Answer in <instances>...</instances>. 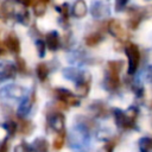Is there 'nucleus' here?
Instances as JSON below:
<instances>
[{"label": "nucleus", "mask_w": 152, "mask_h": 152, "mask_svg": "<svg viewBox=\"0 0 152 152\" xmlns=\"http://www.w3.org/2000/svg\"><path fill=\"white\" fill-rule=\"evenodd\" d=\"M90 13L94 18H101L108 13V7L100 1H94L90 7Z\"/></svg>", "instance_id": "15"}, {"label": "nucleus", "mask_w": 152, "mask_h": 152, "mask_svg": "<svg viewBox=\"0 0 152 152\" xmlns=\"http://www.w3.org/2000/svg\"><path fill=\"white\" fill-rule=\"evenodd\" d=\"M31 145H32V147H33V150L36 152H48L49 151V142L44 138L34 139V141Z\"/></svg>", "instance_id": "21"}, {"label": "nucleus", "mask_w": 152, "mask_h": 152, "mask_svg": "<svg viewBox=\"0 0 152 152\" xmlns=\"http://www.w3.org/2000/svg\"><path fill=\"white\" fill-rule=\"evenodd\" d=\"M57 10L59 11V14H61V23L64 26H66L69 24V17H70V7H69V5L66 2H64Z\"/></svg>", "instance_id": "22"}, {"label": "nucleus", "mask_w": 152, "mask_h": 152, "mask_svg": "<svg viewBox=\"0 0 152 152\" xmlns=\"http://www.w3.org/2000/svg\"><path fill=\"white\" fill-rule=\"evenodd\" d=\"M36 74H37V77L39 78L40 82H45L48 80V76L50 74V69H49V65L46 63H39L36 68Z\"/></svg>", "instance_id": "20"}, {"label": "nucleus", "mask_w": 152, "mask_h": 152, "mask_svg": "<svg viewBox=\"0 0 152 152\" xmlns=\"http://www.w3.org/2000/svg\"><path fill=\"white\" fill-rule=\"evenodd\" d=\"M87 13H88L87 2L84 0H76L71 7V15L77 19H81V18H84Z\"/></svg>", "instance_id": "13"}, {"label": "nucleus", "mask_w": 152, "mask_h": 152, "mask_svg": "<svg viewBox=\"0 0 152 152\" xmlns=\"http://www.w3.org/2000/svg\"><path fill=\"white\" fill-rule=\"evenodd\" d=\"M4 44H5V48H6L10 52H12V53H14V55H18V53L20 52V40H19V38L17 37L15 33H13V32L8 33V34L5 37Z\"/></svg>", "instance_id": "10"}, {"label": "nucleus", "mask_w": 152, "mask_h": 152, "mask_svg": "<svg viewBox=\"0 0 152 152\" xmlns=\"http://www.w3.org/2000/svg\"><path fill=\"white\" fill-rule=\"evenodd\" d=\"M125 113H126V115H127L128 120H129L132 124H134V125H135V120H137L138 114H139L138 108H137V107H134V106H131V107H129Z\"/></svg>", "instance_id": "32"}, {"label": "nucleus", "mask_w": 152, "mask_h": 152, "mask_svg": "<svg viewBox=\"0 0 152 152\" xmlns=\"http://www.w3.org/2000/svg\"><path fill=\"white\" fill-rule=\"evenodd\" d=\"M32 5H33V14L36 17L44 15V13L46 11V2H44V1H34Z\"/></svg>", "instance_id": "25"}, {"label": "nucleus", "mask_w": 152, "mask_h": 152, "mask_svg": "<svg viewBox=\"0 0 152 152\" xmlns=\"http://www.w3.org/2000/svg\"><path fill=\"white\" fill-rule=\"evenodd\" d=\"M125 52L128 59V74L133 75L139 66L140 63V51L138 45H135L134 43H127L125 45Z\"/></svg>", "instance_id": "3"}, {"label": "nucleus", "mask_w": 152, "mask_h": 152, "mask_svg": "<svg viewBox=\"0 0 152 152\" xmlns=\"http://www.w3.org/2000/svg\"><path fill=\"white\" fill-rule=\"evenodd\" d=\"M124 66L122 61H109L106 70V88L108 90H116L120 86V71Z\"/></svg>", "instance_id": "1"}, {"label": "nucleus", "mask_w": 152, "mask_h": 152, "mask_svg": "<svg viewBox=\"0 0 152 152\" xmlns=\"http://www.w3.org/2000/svg\"><path fill=\"white\" fill-rule=\"evenodd\" d=\"M48 122L50 125V127L58 134V133H62V132H65L64 128H65V118L64 115L62 114V112L59 110H55L52 112L49 116H48Z\"/></svg>", "instance_id": "7"}, {"label": "nucleus", "mask_w": 152, "mask_h": 152, "mask_svg": "<svg viewBox=\"0 0 152 152\" xmlns=\"http://www.w3.org/2000/svg\"><path fill=\"white\" fill-rule=\"evenodd\" d=\"M103 38H104L103 33L96 31V32H91V33L87 34L84 38V43H86V45L93 48V46H96L99 43H101L103 40Z\"/></svg>", "instance_id": "18"}, {"label": "nucleus", "mask_w": 152, "mask_h": 152, "mask_svg": "<svg viewBox=\"0 0 152 152\" xmlns=\"http://www.w3.org/2000/svg\"><path fill=\"white\" fill-rule=\"evenodd\" d=\"M17 68L11 62H1L0 63V82L5 80H11L15 76Z\"/></svg>", "instance_id": "11"}, {"label": "nucleus", "mask_w": 152, "mask_h": 152, "mask_svg": "<svg viewBox=\"0 0 152 152\" xmlns=\"http://www.w3.org/2000/svg\"><path fill=\"white\" fill-rule=\"evenodd\" d=\"M33 102H34V91H32L30 96L23 99V101H21V103L19 104V108H18V115L20 118L26 116L30 113Z\"/></svg>", "instance_id": "14"}, {"label": "nucleus", "mask_w": 152, "mask_h": 152, "mask_svg": "<svg viewBox=\"0 0 152 152\" xmlns=\"http://www.w3.org/2000/svg\"><path fill=\"white\" fill-rule=\"evenodd\" d=\"M151 17H152V5H147L144 7H131L128 8L127 25L131 30H137L144 19H148Z\"/></svg>", "instance_id": "2"}, {"label": "nucleus", "mask_w": 152, "mask_h": 152, "mask_svg": "<svg viewBox=\"0 0 152 152\" xmlns=\"http://www.w3.org/2000/svg\"><path fill=\"white\" fill-rule=\"evenodd\" d=\"M4 128H5V131H6V133H7V135H8V137L14 135V134H15V132L18 131L17 122H15L14 120H12V119L7 120V121L4 124Z\"/></svg>", "instance_id": "26"}, {"label": "nucleus", "mask_w": 152, "mask_h": 152, "mask_svg": "<svg viewBox=\"0 0 152 152\" xmlns=\"http://www.w3.org/2000/svg\"><path fill=\"white\" fill-rule=\"evenodd\" d=\"M2 53H4V50H2V49H1V48H0V56H1V55H2Z\"/></svg>", "instance_id": "39"}, {"label": "nucleus", "mask_w": 152, "mask_h": 152, "mask_svg": "<svg viewBox=\"0 0 152 152\" xmlns=\"http://www.w3.org/2000/svg\"><path fill=\"white\" fill-rule=\"evenodd\" d=\"M114 146H115V141L109 140L107 144H104V146L99 152H113L114 151Z\"/></svg>", "instance_id": "35"}, {"label": "nucleus", "mask_w": 152, "mask_h": 152, "mask_svg": "<svg viewBox=\"0 0 152 152\" xmlns=\"http://www.w3.org/2000/svg\"><path fill=\"white\" fill-rule=\"evenodd\" d=\"M15 19L21 24V25H28L30 23V14L26 10H21L18 13H15Z\"/></svg>", "instance_id": "27"}, {"label": "nucleus", "mask_w": 152, "mask_h": 152, "mask_svg": "<svg viewBox=\"0 0 152 152\" xmlns=\"http://www.w3.org/2000/svg\"><path fill=\"white\" fill-rule=\"evenodd\" d=\"M25 96V89L19 84H7L0 90V97L12 99V100H23Z\"/></svg>", "instance_id": "5"}, {"label": "nucleus", "mask_w": 152, "mask_h": 152, "mask_svg": "<svg viewBox=\"0 0 152 152\" xmlns=\"http://www.w3.org/2000/svg\"><path fill=\"white\" fill-rule=\"evenodd\" d=\"M17 126H18V131L23 134V135H28L32 133L33 131V124L27 120V119H24V118H18V122H17Z\"/></svg>", "instance_id": "16"}, {"label": "nucleus", "mask_w": 152, "mask_h": 152, "mask_svg": "<svg viewBox=\"0 0 152 152\" xmlns=\"http://www.w3.org/2000/svg\"><path fill=\"white\" fill-rule=\"evenodd\" d=\"M15 68H17V71L21 72V74H28V69H27V65L25 63V59L17 56L15 57Z\"/></svg>", "instance_id": "30"}, {"label": "nucleus", "mask_w": 152, "mask_h": 152, "mask_svg": "<svg viewBox=\"0 0 152 152\" xmlns=\"http://www.w3.org/2000/svg\"><path fill=\"white\" fill-rule=\"evenodd\" d=\"M64 141H65V132H62V133H58L57 137L55 138L53 140V148L55 150H61L63 146H64Z\"/></svg>", "instance_id": "31"}, {"label": "nucleus", "mask_w": 152, "mask_h": 152, "mask_svg": "<svg viewBox=\"0 0 152 152\" xmlns=\"http://www.w3.org/2000/svg\"><path fill=\"white\" fill-rule=\"evenodd\" d=\"M139 150L140 152H152V138L142 137L139 140Z\"/></svg>", "instance_id": "23"}, {"label": "nucleus", "mask_w": 152, "mask_h": 152, "mask_svg": "<svg viewBox=\"0 0 152 152\" xmlns=\"http://www.w3.org/2000/svg\"><path fill=\"white\" fill-rule=\"evenodd\" d=\"M107 28L109 31V33L118 38V39H124L126 38V31L122 26V24L118 20V19H110L108 23H107Z\"/></svg>", "instance_id": "9"}, {"label": "nucleus", "mask_w": 152, "mask_h": 152, "mask_svg": "<svg viewBox=\"0 0 152 152\" xmlns=\"http://www.w3.org/2000/svg\"><path fill=\"white\" fill-rule=\"evenodd\" d=\"M17 1H19L21 5H24V6H30L31 4H32V0H17Z\"/></svg>", "instance_id": "38"}, {"label": "nucleus", "mask_w": 152, "mask_h": 152, "mask_svg": "<svg viewBox=\"0 0 152 152\" xmlns=\"http://www.w3.org/2000/svg\"><path fill=\"white\" fill-rule=\"evenodd\" d=\"M81 72H82V71H80V70H77V69H75V68H65V69L63 70V75H64L66 78L72 80V81H75V82L80 78Z\"/></svg>", "instance_id": "24"}, {"label": "nucleus", "mask_w": 152, "mask_h": 152, "mask_svg": "<svg viewBox=\"0 0 152 152\" xmlns=\"http://www.w3.org/2000/svg\"><path fill=\"white\" fill-rule=\"evenodd\" d=\"M7 150H8V140L5 139L0 144V152H7Z\"/></svg>", "instance_id": "37"}, {"label": "nucleus", "mask_w": 152, "mask_h": 152, "mask_svg": "<svg viewBox=\"0 0 152 152\" xmlns=\"http://www.w3.org/2000/svg\"><path fill=\"white\" fill-rule=\"evenodd\" d=\"M75 83H76V91H77L78 96L86 97L89 94L90 83H91V75L87 71H82L80 78Z\"/></svg>", "instance_id": "6"}, {"label": "nucleus", "mask_w": 152, "mask_h": 152, "mask_svg": "<svg viewBox=\"0 0 152 152\" xmlns=\"http://www.w3.org/2000/svg\"><path fill=\"white\" fill-rule=\"evenodd\" d=\"M45 42L42 39V38H37L36 39V49H37V52H38V56L39 57H44L45 56Z\"/></svg>", "instance_id": "33"}, {"label": "nucleus", "mask_w": 152, "mask_h": 152, "mask_svg": "<svg viewBox=\"0 0 152 152\" xmlns=\"http://www.w3.org/2000/svg\"><path fill=\"white\" fill-rule=\"evenodd\" d=\"M113 116H114L115 124H116V126L119 128H121V129H129V128L134 127V124H132L128 120V118H127V115H126V113L124 110H121L119 108H115L113 110Z\"/></svg>", "instance_id": "8"}, {"label": "nucleus", "mask_w": 152, "mask_h": 152, "mask_svg": "<svg viewBox=\"0 0 152 152\" xmlns=\"http://www.w3.org/2000/svg\"><path fill=\"white\" fill-rule=\"evenodd\" d=\"M44 42H45L46 48L49 50H51V51H57L61 48V45H62L59 34H58L57 31H50V32H48L46 36H45V40Z\"/></svg>", "instance_id": "12"}, {"label": "nucleus", "mask_w": 152, "mask_h": 152, "mask_svg": "<svg viewBox=\"0 0 152 152\" xmlns=\"http://www.w3.org/2000/svg\"><path fill=\"white\" fill-rule=\"evenodd\" d=\"M0 14L4 19H8L11 17H14L15 15V6L14 4L11 1V0H7L5 1L2 5H1V8H0Z\"/></svg>", "instance_id": "17"}, {"label": "nucleus", "mask_w": 152, "mask_h": 152, "mask_svg": "<svg viewBox=\"0 0 152 152\" xmlns=\"http://www.w3.org/2000/svg\"><path fill=\"white\" fill-rule=\"evenodd\" d=\"M53 96L57 99V101L64 103L65 106L76 107L81 103V100L78 96H76L74 93H71L69 89L65 88H55L52 91Z\"/></svg>", "instance_id": "4"}, {"label": "nucleus", "mask_w": 152, "mask_h": 152, "mask_svg": "<svg viewBox=\"0 0 152 152\" xmlns=\"http://www.w3.org/2000/svg\"><path fill=\"white\" fill-rule=\"evenodd\" d=\"M133 91L135 93V95H137L138 97H141V96L144 95V87H142L140 83H135V84L133 86Z\"/></svg>", "instance_id": "36"}, {"label": "nucleus", "mask_w": 152, "mask_h": 152, "mask_svg": "<svg viewBox=\"0 0 152 152\" xmlns=\"http://www.w3.org/2000/svg\"><path fill=\"white\" fill-rule=\"evenodd\" d=\"M13 152H36V151L33 150V147H32L31 144H28L26 141H21L18 145L14 146Z\"/></svg>", "instance_id": "28"}, {"label": "nucleus", "mask_w": 152, "mask_h": 152, "mask_svg": "<svg viewBox=\"0 0 152 152\" xmlns=\"http://www.w3.org/2000/svg\"><path fill=\"white\" fill-rule=\"evenodd\" d=\"M78 122H80V126H81L84 131H88V132H90V131L95 127V122H94L93 120L88 119V118H84V116L80 118V119H78Z\"/></svg>", "instance_id": "29"}, {"label": "nucleus", "mask_w": 152, "mask_h": 152, "mask_svg": "<svg viewBox=\"0 0 152 152\" xmlns=\"http://www.w3.org/2000/svg\"><path fill=\"white\" fill-rule=\"evenodd\" d=\"M129 0H115V11L116 12H121L126 8L127 4Z\"/></svg>", "instance_id": "34"}, {"label": "nucleus", "mask_w": 152, "mask_h": 152, "mask_svg": "<svg viewBox=\"0 0 152 152\" xmlns=\"http://www.w3.org/2000/svg\"><path fill=\"white\" fill-rule=\"evenodd\" d=\"M89 108H90L91 113L94 114V116H96V118H104L108 114V108L102 102H95Z\"/></svg>", "instance_id": "19"}]
</instances>
